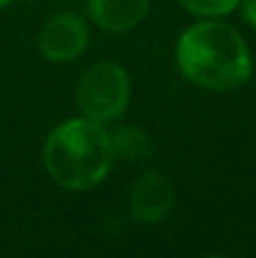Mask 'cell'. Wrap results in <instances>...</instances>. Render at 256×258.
Returning a JSON list of instances; mask_svg holds the SVG:
<instances>
[{"label":"cell","instance_id":"cell-1","mask_svg":"<svg viewBox=\"0 0 256 258\" xmlns=\"http://www.w3.org/2000/svg\"><path fill=\"white\" fill-rule=\"evenodd\" d=\"M175 57L181 75L207 91H234L252 77V54L243 34L213 18L184 30Z\"/></svg>","mask_w":256,"mask_h":258},{"label":"cell","instance_id":"cell-2","mask_svg":"<svg viewBox=\"0 0 256 258\" xmlns=\"http://www.w3.org/2000/svg\"><path fill=\"white\" fill-rule=\"evenodd\" d=\"M43 163L52 181L66 190H89L109 174L113 147L109 132L89 118H71L50 132Z\"/></svg>","mask_w":256,"mask_h":258},{"label":"cell","instance_id":"cell-3","mask_svg":"<svg viewBox=\"0 0 256 258\" xmlns=\"http://www.w3.org/2000/svg\"><path fill=\"white\" fill-rule=\"evenodd\" d=\"M132 95L130 75L113 61H98L82 73L75 89L77 109L84 118L104 125L125 113Z\"/></svg>","mask_w":256,"mask_h":258},{"label":"cell","instance_id":"cell-4","mask_svg":"<svg viewBox=\"0 0 256 258\" xmlns=\"http://www.w3.org/2000/svg\"><path fill=\"white\" fill-rule=\"evenodd\" d=\"M36 43L48 61L66 63L84 52L89 43V27L77 14H54L43 23Z\"/></svg>","mask_w":256,"mask_h":258},{"label":"cell","instance_id":"cell-5","mask_svg":"<svg viewBox=\"0 0 256 258\" xmlns=\"http://www.w3.org/2000/svg\"><path fill=\"white\" fill-rule=\"evenodd\" d=\"M175 204V188L166 174L145 170L132 181L127 190V209L139 222L154 224L163 220Z\"/></svg>","mask_w":256,"mask_h":258},{"label":"cell","instance_id":"cell-6","mask_svg":"<svg viewBox=\"0 0 256 258\" xmlns=\"http://www.w3.org/2000/svg\"><path fill=\"white\" fill-rule=\"evenodd\" d=\"M150 0H89V14L107 32H130L148 16Z\"/></svg>","mask_w":256,"mask_h":258},{"label":"cell","instance_id":"cell-7","mask_svg":"<svg viewBox=\"0 0 256 258\" xmlns=\"http://www.w3.org/2000/svg\"><path fill=\"white\" fill-rule=\"evenodd\" d=\"M109 141L113 147V156L120 154L125 159H145V156L152 154V145H150V138L145 136L141 129L136 127H118L109 134Z\"/></svg>","mask_w":256,"mask_h":258},{"label":"cell","instance_id":"cell-8","mask_svg":"<svg viewBox=\"0 0 256 258\" xmlns=\"http://www.w3.org/2000/svg\"><path fill=\"white\" fill-rule=\"evenodd\" d=\"M186 12L195 14L202 18H218L225 14L234 12L240 0H177Z\"/></svg>","mask_w":256,"mask_h":258},{"label":"cell","instance_id":"cell-9","mask_svg":"<svg viewBox=\"0 0 256 258\" xmlns=\"http://www.w3.org/2000/svg\"><path fill=\"white\" fill-rule=\"evenodd\" d=\"M238 7H240V12H243L245 21L252 27H256V0H240Z\"/></svg>","mask_w":256,"mask_h":258},{"label":"cell","instance_id":"cell-10","mask_svg":"<svg viewBox=\"0 0 256 258\" xmlns=\"http://www.w3.org/2000/svg\"><path fill=\"white\" fill-rule=\"evenodd\" d=\"M9 3H12V0H0V9H3V7H7Z\"/></svg>","mask_w":256,"mask_h":258}]
</instances>
